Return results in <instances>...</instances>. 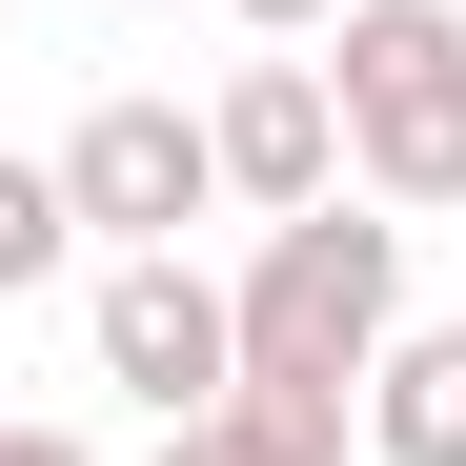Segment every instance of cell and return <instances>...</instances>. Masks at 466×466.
<instances>
[{
    "mask_svg": "<svg viewBox=\"0 0 466 466\" xmlns=\"http://www.w3.org/2000/svg\"><path fill=\"white\" fill-rule=\"evenodd\" d=\"M406 345V203H304L244 244V385H365Z\"/></svg>",
    "mask_w": 466,
    "mask_h": 466,
    "instance_id": "obj_1",
    "label": "cell"
},
{
    "mask_svg": "<svg viewBox=\"0 0 466 466\" xmlns=\"http://www.w3.org/2000/svg\"><path fill=\"white\" fill-rule=\"evenodd\" d=\"M325 82H345V183L446 223L466 203V0H345Z\"/></svg>",
    "mask_w": 466,
    "mask_h": 466,
    "instance_id": "obj_2",
    "label": "cell"
},
{
    "mask_svg": "<svg viewBox=\"0 0 466 466\" xmlns=\"http://www.w3.org/2000/svg\"><path fill=\"white\" fill-rule=\"evenodd\" d=\"M82 345H102V385H122L142 426H203L223 385H244V284H203L183 244H142V264H102Z\"/></svg>",
    "mask_w": 466,
    "mask_h": 466,
    "instance_id": "obj_3",
    "label": "cell"
},
{
    "mask_svg": "<svg viewBox=\"0 0 466 466\" xmlns=\"http://www.w3.org/2000/svg\"><path fill=\"white\" fill-rule=\"evenodd\" d=\"M61 203H82V244L102 264H142V244H183V223L223 203V142H203V102H82L61 122Z\"/></svg>",
    "mask_w": 466,
    "mask_h": 466,
    "instance_id": "obj_4",
    "label": "cell"
},
{
    "mask_svg": "<svg viewBox=\"0 0 466 466\" xmlns=\"http://www.w3.org/2000/svg\"><path fill=\"white\" fill-rule=\"evenodd\" d=\"M203 142H223V203H244V223H304V203H345V82H325V41L244 61V82L203 102Z\"/></svg>",
    "mask_w": 466,
    "mask_h": 466,
    "instance_id": "obj_5",
    "label": "cell"
},
{
    "mask_svg": "<svg viewBox=\"0 0 466 466\" xmlns=\"http://www.w3.org/2000/svg\"><path fill=\"white\" fill-rule=\"evenodd\" d=\"M365 446V385H223L203 426H163V466H345Z\"/></svg>",
    "mask_w": 466,
    "mask_h": 466,
    "instance_id": "obj_6",
    "label": "cell"
},
{
    "mask_svg": "<svg viewBox=\"0 0 466 466\" xmlns=\"http://www.w3.org/2000/svg\"><path fill=\"white\" fill-rule=\"evenodd\" d=\"M365 446L385 466H466V325H406L365 365Z\"/></svg>",
    "mask_w": 466,
    "mask_h": 466,
    "instance_id": "obj_7",
    "label": "cell"
},
{
    "mask_svg": "<svg viewBox=\"0 0 466 466\" xmlns=\"http://www.w3.org/2000/svg\"><path fill=\"white\" fill-rule=\"evenodd\" d=\"M61 264H82V203H61V142H41V163L0 142V304H21V284H61Z\"/></svg>",
    "mask_w": 466,
    "mask_h": 466,
    "instance_id": "obj_8",
    "label": "cell"
},
{
    "mask_svg": "<svg viewBox=\"0 0 466 466\" xmlns=\"http://www.w3.org/2000/svg\"><path fill=\"white\" fill-rule=\"evenodd\" d=\"M244 41H345V0H223Z\"/></svg>",
    "mask_w": 466,
    "mask_h": 466,
    "instance_id": "obj_9",
    "label": "cell"
},
{
    "mask_svg": "<svg viewBox=\"0 0 466 466\" xmlns=\"http://www.w3.org/2000/svg\"><path fill=\"white\" fill-rule=\"evenodd\" d=\"M0 466H102V446L82 426H0Z\"/></svg>",
    "mask_w": 466,
    "mask_h": 466,
    "instance_id": "obj_10",
    "label": "cell"
}]
</instances>
